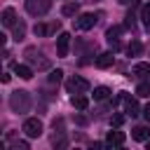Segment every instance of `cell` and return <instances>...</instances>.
Instances as JSON below:
<instances>
[{
  "mask_svg": "<svg viewBox=\"0 0 150 150\" xmlns=\"http://www.w3.org/2000/svg\"><path fill=\"white\" fill-rule=\"evenodd\" d=\"M131 136H134L136 141H148V138H150V129H148V127H136V129L131 131Z\"/></svg>",
  "mask_w": 150,
  "mask_h": 150,
  "instance_id": "12",
  "label": "cell"
},
{
  "mask_svg": "<svg viewBox=\"0 0 150 150\" xmlns=\"http://www.w3.org/2000/svg\"><path fill=\"white\" fill-rule=\"evenodd\" d=\"M68 45H70V35L61 33L56 38V52H59V56H68Z\"/></svg>",
  "mask_w": 150,
  "mask_h": 150,
  "instance_id": "6",
  "label": "cell"
},
{
  "mask_svg": "<svg viewBox=\"0 0 150 150\" xmlns=\"http://www.w3.org/2000/svg\"><path fill=\"white\" fill-rule=\"evenodd\" d=\"M143 52V45L138 42V40H134L131 45H129V54H141Z\"/></svg>",
  "mask_w": 150,
  "mask_h": 150,
  "instance_id": "19",
  "label": "cell"
},
{
  "mask_svg": "<svg viewBox=\"0 0 150 150\" xmlns=\"http://www.w3.org/2000/svg\"><path fill=\"white\" fill-rule=\"evenodd\" d=\"M105 143H108V145H122V143H124V134H122V131H108Z\"/></svg>",
  "mask_w": 150,
  "mask_h": 150,
  "instance_id": "10",
  "label": "cell"
},
{
  "mask_svg": "<svg viewBox=\"0 0 150 150\" xmlns=\"http://www.w3.org/2000/svg\"><path fill=\"white\" fill-rule=\"evenodd\" d=\"M108 96H110V89H108V87H96V89H94V98H96V101H105Z\"/></svg>",
  "mask_w": 150,
  "mask_h": 150,
  "instance_id": "15",
  "label": "cell"
},
{
  "mask_svg": "<svg viewBox=\"0 0 150 150\" xmlns=\"http://www.w3.org/2000/svg\"><path fill=\"white\" fill-rule=\"evenodd\" d=\"M96 21H98V16H96V14H82V16L77 19V28L89 30V28H94V26H96Z\"/></svg>",
  "mask_w": 150,
  "mask_h": 150,
  "instance_id": "5",
  "label": "cell"
},
{
  "mask_svg": "<svg viewBox=\"0 0 150 150\" xmlns=\"http://www.w3.org/2000/svg\"><path fill=\"white\" fill-rule=\"evenodd\" d=\"M68 89L80 94V91H87V89H89V82H87V80H82V77H73V80L68 82Z\"/></svg>",
  "mask_w": 150,
  "mask_h": 150,
  "instance_id": "7",
  "label": "cell"
},
{
  "mask_svg": "<svg viewBox=\"0 0 150 150\" xmlns=\"http://www.w3.org/2000/svg\"><path fill=\"white\" fill-rule=\"evenodd\" d=\"M124 101H127V115L136 117V115H138V103H136V101H131V98H127V96H124Z\"/></svg>",
  "mask_w": 150,
  "mask_h": 150,
  "instance_id": "16",
  "label": "cell"
},
{
  "mask_svg": "<svg viewBox=\"0 0 150 150\" xmlns=\"http://www.w3.org/2000/svg\"><path fill=\"white\" fill-rule=\"evenodd\" d=\"M131 75L134 77H138V80H150V63H136L134 68H131Z\"/></svg>",
  "mask_w": 150,
  "mask_h": 150,
  "instance_id": "4",
  "label": "cell"
},
{
  "mask_svg": "<svg viewBox=\"0 0 150 150\" xmlns=\"http://www.w3.org/2000/svg\"><path fill=\"white\" fill-rule=\"evenodd\" d=\"M23 131H26L28 138H38V136L42 134V122H40L38 117H28V120L23 122Z\"/></svg>",
  "mask_w": 150,
  "mask_h": 150,
  "instance_id": "3",
  "label": "cell"
},
{
  "mask_svg": "<svg viewBox=\"0 0 150 150\" xmlns=\"http://www.w3.org/2000/svg\"><path fill=\"white\" fill-rule=\"evenodd\" d=\"M115 63V56L110 54V52H105V54H98V59H96V66L98 68H110Z\"/></svg>",
  "mask_w": 150,
  "mask_h": 150,
  "instance_id": "9",
  "label": "cell"
},
{
  "mask_svg": "<svg viewBox=\"0 0 150 150\" xmlns=\"http://www.w3.org/2000/svg\"><path fill=\"white\" fill-rule=\"evenodd\" d=\"M122 33V26H112V28H108V40H115V35H120Z\"/></svg>",
  "mask_w": 150,
  "mask_h": 150,
  "instance_id": "21",
  "label": "cell"
},
{
  "mask_svg": "<svg viewBox=\"0 0 150 150\" xmlns=\"http://www.w3.org/2000/svg\"><path fill=\"white\" fill-rule=\"evenodd\" d=\"M49 7H52V0H26V9L33 16H42Z\"/></svg>",
  "mask_w": 150,
  "mask_h": 150,
  "instance_id": "2",
  "label": "cell"
},
{
  "mask_svg": "<svg viewBox=\"0 0 150 150\" xmlns=\"http://www.w3.org/2000/svg\"><path fill=\"white\" fill-rule=\"evenodd\" d=\"M143 115H145V120H148V122H150V105H148V108H145V110H143Z\"/></svg>",
  "mask_w": 150,
  "mask_h": 150,
  "instance_id": "24",
  "label": "cell"
},
{
  "mask_svg": "<svg viewBox=\"0 0 150 150\" xmlns=\"http://www.w3.org/2000/svg\"><path fill=\"white\" fill-rule=\"evenodd\" d=\"M122 122H124V115H112V120H110V124H112V127H120Z\"/></svg>",
  "mask_w": 150,
  "mask_h": 150,
  "instance_id": "23",
  "label": "cell"
},
{
  "mask_svg": "<svg viewBox=\"0 0 150 150\" xmlns=\"http://www.w3.org/2000/svg\"><path fill=\"white\" fill-rule=\"evenodd\" d=\"M73 105H75L77 110H84V108L89 105V98H87L84 94H77V96H73Z\"/></svg>",
  "mask_w": 150,
  "mask_h": 150,
  "instance_id": "13",
  "label": "cell"
},
{
  "mask_svg": "<svg viewBox=\"0 0 150 150\" xmlns=\"http://www.w3.org/2000/svg\"><path fill=\"white\" fill-rule=\"evenodd\" d=\"M141 19H143V26L150 28V2L143 5V9H141Z\"/></svg>",
  "mask_w": 150,
  "mask_h": 150,
  "instance_id": "18",
  "label": "cell"
},
{
  "mask_svg": "<svg viewBox=\"0 0 150 150\" xmlns=\"http://www.w3.org/2000/svg\"><path fill=\"white\" fill-rule=\"evenodd\" d=\"M117 2H122V5H127V2H131V0H117Z\"/></svg>",
  "mask_w": 150,
  "mask_h": 150,
  "instance_id": "25",
  "label": "cell"
},
{
  "mask_svg": "<svg viewBox=\"0 0 150 150\" xmlns=\"http://www.w3.org/2000/svg\"><path fill=\"white\" fill-rule=\"evenodd\" d=\"M23 30H26V28H23V23L14 26V38H16V40H21V38H23Z\"/></svg>",
  "mask_w": 150,
  "mask_h": 150,
  "instance_id": "22",
  "label": "cell"
},
{
  "mask_svg": "<svg viewBox=\"0 0 150 150\" xmlns=\"http://www.w3.org/2000/svg\"><path fill=\"white\" fill-rule=\"evenodd\" d=\"M14 73H16L21 80H30V77H33L30 66H23V63H16V66H14Z\"/></svg>",
  "mask_w": 150,
  "mask_h": 150,
  "instance_id": "11",
  "label": "cell"
},
{
  "mask_svg": "<svg viewBox=\"0 0 150 150\" xmlns=\"http://www.w3.org/2000/svg\"><path fill=\"white\" fill-rule=\"evenodd\" d=\"M77 2H68V5H63V16H73V14H77Z\"/></svg>",
  "mask_w": 150,
  "mask_h": 150,
  "instance_id": "17",
  "label": "cell"
},
{
  "mask_svg": "<svg viewBox=\"0 0 150 150\" xmlns=\"http://www.w3.org/2000/svg\"><path fill=\"white\" fill-rule=\"evenodd\" d=\"M61 75H63L61 70H52V73H49V82H52V84H59V82H61Z\"/></svg>",
  "mask_w": 150,
  "mask_h": 150,
  "instance_id": "20",
  "label": "cell"
},
{
  "mask_svg": "<svg viewBox=\"0 0 150 150\" xmlns=\"http://www.w3.org/2000/svg\"><path fill=\"white\" fill-rule=\"evenodd\" d=\"M136 96H141V98H148L150 96V80H145V82H141L136 87Z\"/></svg>",
  "mask_w": 150,
  "mask_h": 150,
  "instance_id": "14",
  "label": "cell"
},
{
  "mask_svg": "<svg viewBox=\"0 0 150 150\" xmlns=\"http://www.w3.org/2000/svg\"><path fill=\"white\" fill-rule=\"evenodd\" d=\"M2 23H5L7 28H12V26H16V12H14L12 7H7V9L2 12Z\"/></svg>",
  "mask_w": 150,
  "mask_h": 150,
  "instance_id": "8",
  "label": "cell"
},
{
  "mask_svg": "<svg viewBox=\"0 0 150 150\" xmlns=\"http://www.w3.org/2000/svg\"><path fill=\"white\" fill-rule=\"evenodd\" d=\"M9 105H12V110H16V112H23V110H28V108H30L28 91H14V94L9 96Z\"/></svg>",
  "mask_w": 150,
  "mask_h": 150,
  "instance_id": "1",
  "label": "cell"
},
{
  "mask_svg": "<svg viewBox=\"0 0 150 150\" xmlns=\"http://www.w3.org/2000/svg\"><path fill=\"white\" fill-rule=\"evenodd\" d=\"M148 148H150V141H148Z\"/></svg>",
  "mask_w": 150,
  "mask_h": 150,
  "instance_id": "26",
  "label": "cell"
}]
</instances>
